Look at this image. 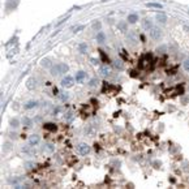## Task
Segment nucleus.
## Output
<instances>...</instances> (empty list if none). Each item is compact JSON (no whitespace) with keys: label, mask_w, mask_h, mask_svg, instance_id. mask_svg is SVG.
Listing matches in <instances>:
<instances>
[{"label":"nucleus","mask_w":189,"mask_h":189,"mask_svg":"<svg viewBox=\"0 0 189 189\" xmlns=\"http://www.w3.org/2000/svg\"><path fill=\"white\" fill-rule=\"evenodd\" d=\"M69 71L68 64L65 63H58L51 67V74L52 76H61V74H65Z\"/></svg>","instance_id":"nucleus-1"},{"label":"nucleus","mask_w":189,"mask_h":189,"mask_svg":"<svg viewBox=\"0 0 189 189\" xmlns=\"http://www.w3.org/2000/svg\"><path fill=\"white\" fill-rule=\"evenodd\" d=\"M149 35H150V38L154 39V41H159L162 35H163V32H162V29L159 26H153V28L149 30Z\"/></svg>","instance_id":"nucleus-2"},{"label":"nucleus","mask_w":189,"mask_h":189,"mask_svg":"<svg viewBox=\"0 0 189 189\" xmlns=\"http://www.w3.org/2000/svg\"><path fill=\"white\" fill-rule=\"evenodd\" d=\"M74 77H72V76H65L63 80H61V86L63 87H65V89H71V87L74 85Z\"/></svg>","instance_id":"nucleus-3"},{"label":"nucleus","mask_w":189,"mask_h":189,"mask_svg":"<svg viewBox=\"0 0 189 189\" xmlns=\"http://www.w3.org/2000/svg\"><path fill=\"white\" fill-rule=\"evenodd\" d=\"M98 73H99V76H102V77L106 78V77H110V76H111L112 71H111V68H110L107 64H104V65H102V67L99 68Z\"/></svg>","instance_id":"nucleus-4"},{"label":"nucleus","mask_w":189,"mask_h":189,"mask_svg":"<svg viewBox=\"0 0 189 189\" xmlns=\"http://www.w3.org/2000/svg\"><path fill=\"white\" fill-rule=\"evenodd\" d=\"M77 150H78V153H80L81 155H87V154L90 153L91 147H90L87 143L82 142V143H80V145H78V146H77Z\"/></svg>","instance_id":"nucleus-5"},{"label":"nucleus","mask_w":189,"mask_h":189,"mask_svg":"<svg viewBox=\"0 0 189 189\" xmlns=\"http://www.w3.org/2000/svg\"><path fill=\"white\" fill-rule=\"evenodd\" d=\"M86 78H87V73L85 71H78L76 73V76H74V80L78 83H82L83 81H86Z\"/></svg>","instance_id":"nucleus-6"},{"label":"nucleus","mask_w":189,"mask_h":189,"mask_svg":"<svg viewBox=\"0 0 189 189\" xmlns=\"http://www.w3.org/2000/svg\"><path fill=\"white\" fill-rule=\"evenodd\" d=\"M155 21L159 25H166L167 21H168V17H167V15H164V13H157Z\"/></svg>","instance_id":"nucleus-7"},{"label":"nucleus","mask_w":189,"mask_h":189,"mask_svg":"<svg viewBox=\"0 0 189 189\" xmlns=\"http://www.w3.org/2000/svg\"><path fill=\"white\" fill-rule=\"evenodd\" d=\"M127 21H128V24L134 25L140 21V16L137 15V13H129V15L127 16Z\"/></svg>","instance_id":"nucleus-8"},{"label":"nucleus","mask_w":189,"mask_h":189,"mask_svg":"<svg viewBox=\"0 0 189 189\" xmlns=\"http://www.w3.org/2000/svg\"><path fill=\"white\" fill-rule=\"evenodd\" d=\"M29 145H32V146H37V145H39V142H41V137H39L38 134H32L28 140Z\"/></svg>","instance_id":"nucleus-9"},{"label":"nucleus","mask_w":189,"mask_h":189,"mask_svg":"<svg viewBox=\"0 0 189 189\" xmlns=\"http://www.w3.org/2000/svg\"><path fill=\"white\" fill-rule=\"evenodd\" d=\"M154 26V22H153V20L151 19H149V17H146V19H143L142 20V28L145 29V30H150L151 28Z\"/></svg>","instance_id":"nucleus-10"},{"label":"nucleus","mask_w":189,"mask_h":189,"mask_svg":"<svg viewBox=\"0 0 189 189\" xmlns=\"http://www.w3.org/2000/svg\"><path fill=\"white\" fill-rule=\"evenodd\" d=\"M106 39H107V37H106V34H104V32L99 30V32L96 33V35H95L96 43H104V42H106Z\"/></svg>","instance_id":"nucleus-11"},{"label":"nucleus","mask_w":189,"mask_h":189,"mask_svg":"<svg viewBox=\"0 0 189 189\" xmlns=\"http://www.w3.org/2000/svg\"><path fill=\"white\" fill-rule=\"evenodd\" d=\"M35 107H38V100H34V99L28 100V102L24 104V108L25 110H33V108H35Z\"/></svg>","instance_id":"nucleus-12"},{"label":"nucleus","mask_w":189,"mask_h":189,"mask_svg":"<svg viewBox=\"0 0 189 189\" xmlns=\"http://www.w3.org/2000/svg\"><path fill=\"white\" fill-rule=\"evenodd\" d=\"M127 39H128V41H130L132 45H136V43H137V41H138V38H137V35H136L134 32H128V34H127Z\"/></svg>","instance_id":"nucleus-13"},{"label":"nucleus","mask_w":189,"mask_h":189,"mask_svg":"<svg viewBox=\"0 0 189 189\" xmlns=\"http://www.w3.org/2000/svg\"><path fill=\"white\" fill-rule=\"evenodd\" d=\"M26 87H28L29 90H33V89H35L37 87V80L34 77H32V78H29L28 80V82H26Z\"/></svg>","instance_id":"nucleus-14"},{"label":"nucleus","mask_w":189,"mask_h":189,"mask_svg":"<svg viewBox=\"0 0 189 189\" xmlns=\"http://www.w3.org/2000/svg\"><path fill=\"white\" fill-rule=\"evenodd\" d=\"M43 129L48 130V132H55L58 129V127H56V124H54V123H46V124L43 125Z\"/></svg>","instance_id":"nucleus-15"},{"label":"nucleus","mask_w":189,"mask_h":189,"mask_svg":"<svg viewBox=\"0 0 189 189\" xmlns=\"http://www.w3.org/2000/svg\"><path fill=\"white\" fill-rule=\"evenodd\" d=\"M112 65H113V68H116L119 69V71H121L123 68H124V63L120 60V59H116V60H113L112 61Z\"/></svg>","instance_id":"nucleus-16"},{"label":"nucleus","mask_w":189,"mask_h":189,"mask_svg":"<svg viewBox=\"0 0 189 189\" xmlns=\"http://www.w3.org/2000/svg\"><path fill=\"white\" fill-rule=\"evenodd\" d=\"M33 147L34 146H32V145H29L28 147H22V153L28 154V155H34V154H35V150H34Z\"/></svg>","instance_id":"nucleus-17"},{"label":"nucleus","mask_w":189,"mask_h":189,"mask_svg":"<svg viewBox=\"0 0 189 189\" xmlns=\"http://www.w3.org/2000/svg\"><path fill=\"white\" fill-rule=\"evenodd\" d=\"M43 150H45L46 153H54V150H55L54 143H51V142L45 143V146H43Z\"/></svg>","instance_id":"nucleus-18"},{"label":"nucleus","mask_w":189,"mask_h":189,"mask_svg":"<svg viewBox=\"0 0 189 189\" xmlns=\"http://www.w3.org/2000/svg\"><path fill=\"white\" fill-rule=\"evenodd\" d=\"M41 65H42L43 68H50V69H51L52 63H51V60H50V59L45 58V59H42V60H41Z\"/></svg>","instance_id":"nucleus-19"},{"label":"nucleus","mask_w":189,"mask_h":189,"mask_svg":"<svg viewBox=\"0 0 189 189\" xmlns=\"http://www.w3.org/2000/svg\"><path fill=\"white\" fill-rule=\"evenodd\" d=\"M91 28H93L94 30H96V32H99V30L102 29V22H100L99 20H95V21H93V25H91Z\"/></svg>","instance_id":"nucleus-20"},{"label":"nucleus","mask_w":189,"mask_h":189,"mask_svg":"<svg viewBox=\"0 0 189 189\" xmlns=\"http://www.w3.org/2000/svg\"><path fill=\"white\" fill-rule=\"evenodd\" d=\"M86 51H87V45L85 42H81L80 45H78V52H80V54H85Z\"/></svg>","instance_id":"nucleus-21"},{"label":"nucleus","mask_w":189,"mask_h":189,"mask_svg":"<svg viewBox=\"0 0 189 189\" xmlns=\"http://www.w3.org/2000/svg\"><path fill=\"white\" fill-rule=\"evenodd\" d=\"M146 7L147 8H157V9H163V5L159 3H147Z\"/></svg>","instance_id":"nucleus-22"},{"label":"nucleus","mask_w":189,"mask_h":189,"mask_svg":"<svg viewBox=\"0 0 189 189\" xmlns=\"http://www.w3.org/2000/svg\"><path fill=\"white\" fill-rule=\"evenodd\" d=\"M22 124L25 125V127H28V128H30V127L33 125V120L30 117H24L22 119Z\"/></svg>","instance_id":"nucleus-23"},{"label":"nucleus","mask_w":189,"mask_h":189,"mask_svg":"<svg viewBox=\"0 0 189 189\" xmlns=\"http://www.w3.org/2000/svg\"><path fill=\"white\" fill-rule=\"evenodd\" d=\"M127 25H128V21H123V22H119L117 24L119 29H120L121 32H128V30H127Z\"/></svg>","instance_id":"nucleus-24"},{"label":"nucleus","mask_w":189,"mask_h":189,"mask_svg":"<svg viewBox=\"0 0 189 189\" xmlns=\"http://www.w3.org/2000/svg\"><path fill=\"white\" fill-rule=\"evenodd\" d=\"M99 85V81H98V78L94 77V78H91V80L89 81V86L90 87H96Z\"/></svg>","instance_id":"nucleus-25"},{"label":"nucleus","mask_w":189,"mask_h":189,"mask_svg":"<svg viewBox=\"0 0 189 189\" xmlns=\"http://www.w3.org/2000/svg\"><path fill=\"white\" fill-rule=\"evenodd\" d=\"M11 127L13 129L19 128V127H20V120H19V119H12V120H11Z\"/></svg>","instance_id":"nucleus-26"},{"label":"nucleus","mask_w":189,"mask_h":189,"mask_svg":"<svg viewBox=\"0 0 189 189\" xmlns=\"http://www.w3.org/2000/svg\"><path fill=\"white\" fill-rule=\"evenodd\" d=\"M74 119V115H73V112H67V115H65V121H68V123H71L72 120Z\"/></svg>","instance_id":"nucleus-27"},{"label":"nucleus","mask_w":189,"mask_h":189,"mask_svg":"<svg viewBox=\"0 0 189 189\" xmlns=\"http://www.w3.org/2000/svg\"><path fill=\"white\" fill-rule=\"evenodd\" d=\"M183 68L185 72H189V58L183 61Z\"/></svg>","instance_id":"nucleus-28"},{"label":"nucleus","mask_w":189,"mask_h":189,"mask_svg":"<svg viewBox=\"0 0 189 189\" xmlns=\"http://www.w3.org/2000/svg\"><path fill=\"white\" fill-rule=\"evenodd\" d=\"M99 54H100V56H102V60H103V63H110L108 61V58L106 55H104V52L102 51V50H99Z\"/></svg>","instance_id":"nucleus-29"},{"label":"nucleus","mask_w":189,"mask_h":189,"mask_svg":"<svg viewBox=\"0 0 189 189\" xmlns=\"http://www.w3.org/2000/svg\"><path fill=\"white\" fill-rule=\"evenodd\" d=\"M60 99L63 100V102H65V100H68V99H69V94H68V93H61Z\"/></svg>","instance_id":"nucleus-30"},{"label":"nucleus","mask_w":189,"mask_h":189,"mask_svg":"<svg viewBox=\"0 0 189 189\" xmlns=\"http://www.w3.org/2000/svg\"><path fill=\"white\" fill-rule=\"evenodd\" d=\"M166 50H167V47H166V46H160V47H158V48H157V52H158V54H164Z\"/></svg>","instance_id":"nucleus-31"},{"label":"nucleus","mask_w":189,"mask_h":189,"mask_svg":"<svg viewBox=\"0 0 189 189\" xmlns=\"http://www.w3.org/2000/svg\"><path fill=\"white\" fill-rule=\"evenodd\" d=\"M83 29H85V26H83V25H78V26L74 28V32L73 33H80L81 30H83Z\"/></svg>","instance_id":"nucleus-32"},{"label":"nucleus","mask_w":189,"mask_h":189,"mask_svg":"<svg viewBox=\"0 0 189 189\" xmlns=\"http://www.w3.org/2000/svg\"><path fill=\"white\" fill-rule=\"evenodd\" d=\"M59 111H60V108H59V107H56V108L54 110V112H52V113H54V116H55V115H58Z\"/></svg>","instance_id":"nucleus-33"},{"label":"nucleus","mask_w":189,"mask_h":189,"mask_svg":"<svg viewBox=\"0 0 189 189\" xmlns=\"http://www.w3.org/2000/svg\"><path fill=\"white\" fill-rule=\"evenodd\" d=\"M91 64L96 65V64H98V60H95V59H91Z\"/></svg>","instance_id":"nucleus-34"},{"label":"nucleus","mask_w":189,"mask_h":189,"mask_svg":"<svg viewBox=\"0 0 189 189\" xmlns=\"http://www.w3.org/2000/svg\"><path fill=\"white\" fill-rule=\"evenodd\" d=\"M32 166H33V163L29 162V163H26V168H32Z\"/></svg>","instance_id":"nucleus-35"},{"label":"nucleus","mask_w":189,"mask_h":189,"mask_svg":"<svg viewBox=\"0 0 189 189\" xmlns=\"http://www.w3.org/2000/svg\"><path fill=\"white\" fill-rule=\"evenodd\" d=\"M16 136H17L16 133H11V138H16Z\"/></svg>","instance_id":"nucleus-36"}]
</instances>
